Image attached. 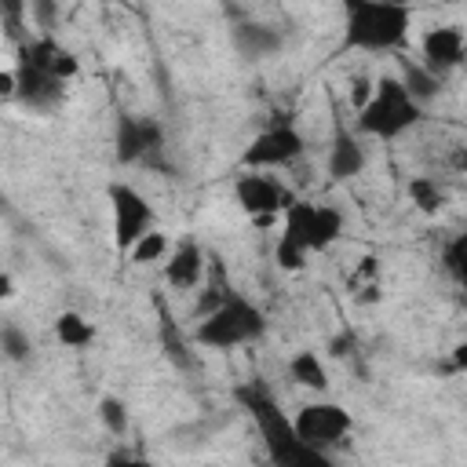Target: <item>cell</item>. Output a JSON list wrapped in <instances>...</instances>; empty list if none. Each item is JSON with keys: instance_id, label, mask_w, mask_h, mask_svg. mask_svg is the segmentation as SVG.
<instances>
[{"instance_id": "28", "label": "cell", "mask_w": 467, "mask_h": 467, "mask_svg": "<svg viewBox=\"0 0 467 467\" xmlns=\"http://www.w3.org/2000/svg\"><path fill=\"white\" fill-rule=\"evenodd\" d=\"M449 372H467V343H456L452 347V365H449Z\"/></svg>"}, {"instance_id": "4", "label": "cell", "mask_w": 467, "mask_h": 467, "mask_svg": "<svg viewBox=\"0 0 467 467\" xmlns=\"http://www.w3.org/2000/svg\"><path fill=\"white\" fill-rule=\"evenodd\" d=\"M423 109L427 106H420L405 91V84L387 73V77L372 80L368 99L358 106V131L368 139H379V142H394L423 120Z\"/></svg>"}, {"instance_id": "22", "label": "cell", "mask_w": 467, "mask_h": 467, "mask_svg": "<svg viewBox=\"0 0 467 467\" xmlns=\"http://www.w3.org/2000/svg\"><path fill=\"white\" fill-rule=\"evenodd\" d=\"M99 420H102V427H106L113 438H124L128 427H131L128 405H124L117 394H102V398H99Z\"/></svg>"}, {"instance_id": "31", "label": "cell", "mask_w": 467, "mask_h": 467, "mask_svg": "<svg viewBox=\"0 0 467 467\" xmlns=\"http://www.w3.org/2000/svg\"><path fill=\"white\" fill-rule=\"evenodd\" d=\"M368 91H372V84H368V80H365V77H358V80H354V102H358V106H361V102H365V99H368Z\"/></svg>"}, {"instance_id": "25", "label": "cell", "mask_w": 467, "mask_h": 467, "mask_svg": "<svg viewBox=\"0 0 467 467\" xmlns=\"http://www.w3.org/2000/svg\"><path fill=\"white\" fill-rule=\"evenodd\" d=\"M0 350H4V358H11V361H29V358H33V339H29L18 325H4V328H0Z\"/></svg>"}, {"instance_id": "18", "label": "cell", "mask_w": 467, "mask_h": 467, "mask_svg": "<svg viewBox=\"0 0 467 467\" xmlns=\"http://www.w3.org/2000/svg\"><path fill=\"white\" fill-rule=\"evenodd\" d=\"M55 339L69 350H84L95 343V325L80 310H58L55 317Z\"/></svg>"}, {"instance_id": "30", "label": "cell", "mask_w": 467, "mask_h": 467, "mask_svg": "<svg viewBox=\"0 0 467 467\" xmlns=\"http://www.w3.org/2000/svg\"><path fill=\"white\" fill-rule=\"evenodd\" d=\"M15 292H18V288H15V277H11L7 270H0V306H4V303H11V299H15Z\"/></svg>"}, {"instance_id": "2", "label": "cell", "mask_w": 467, "mask_h": 467, "mask_svg": "<svg viewBox=\"0 0 467 467\" xmlns=\"http://www.w3.org/2000/svg\"><path fill=\"white\" fill-rule=\"evenodd\" d=\"M343 47L379 55L405 44L412 26V7L405 0H343Z\"/></svg>"}, {"instance_id": "1", "label": "cell", "mask_w": 467, "mask_h": 467, "mask_svg": "<svg viewBox=\"0 0 467 467\" xmlns=\"http://www.w3.org/2000/svg\"><path fill=\"white\" fill-rule=\"evenodd\" d=\"M234 398L241 401V409L252 416V423L259 427L263 434V449L270 456V463L277 467H328V452L321 449H310L296 427H292V416L277 405V398L270 394V387L263 379H248L234 390Z\"/></svg>"}, {"instance_id": "15", "label": "cell", "mask_w": 467, "mask_h": 467, "mask_svg": "<svg viewBox=\"0 0 467 467\" xmlns=\"http://www.w3.org/2000/svg\"><path fill=\"white\" fill-rule=\"evenodd\" d=\"M201 277H204V252H201V244H197L193 237H186V241H179L175 252L168 255V263H164V281H168L171 288H179V292H190V288L201 285Z\"/></svg>"}, {"instance_id": "3", "label": "cell", "mask_w": 467, "mask_h": 467, "mask_svg": "<svg viewBox=\"0 0 467 467\" xmlns=\"http://www.w3.org/2000/svg\"><path fill=\"white\" fill-rule=\"evenodd\" d=\"M263 332H266L263 310L248 296L226 288L223 299L208 314L197 317L193 343H201L208 350H234V347H248V343L263 339Z\"/></svg>"}, {"instance_id": "9", "label": "cell", "mask_w": 467, "mask_h": 467, "mask_svg": "<svg viewBox=\"0 0 467 467\" xmlns=\"http://www.w3.org/2000/svg\"><path fill=\"white\" fill-rule=\"evenodd\" d=\"M234 197H237L241 212H244L255 226H270L274 215L288 204L285 190H281L266 171H255V168H248L244 175L234 179Z\"/></svg>"}, {"instance_id": "20", "label": "cell", "mask_w": 467, "mask_h": 467, "mask_svg": "<svg viewBox=\"0 0 467 467\" xmlns=\"http://www.w3.org/2000/svg\"><path fill=\"white\" fill-rule=\"evenodd\" d=\"M405 193H409V201L423 215H438L445 208V186L438 179H431V175H412L409 186H405Z\"/></svg>"}, {"instance_id": "14", "label": "cell", "mask_w": 467, "mask_h": 467, "mask_svg": "<svg viewBox=\"0 0 467 467\" xmlns=\"http://www.w3.org/2000/svg\"><path fill=\"white\" fill-rule=\"evenodd\" d=\"M365 164H368V153H365L361 139H358V135H350L347 128H336L332 146H328V161H325L328 179L347 182V179L361 175V171H365Z\"/></svg>"}, {"instance_id": "10", "label": "cell", "mask_w": 467, "mask_h": 467, "mask_svg": "<svg viewBox=\"0 0 467 467\" xmlns=\"http://www.w3.org/2000/svg\"><path fill=\"white\" fill-rule=\"evenodd\" d=\"M15 99L26 109H36V113L58 109L62 99H66V80L51 77L47 69H40L36 62H29V58L18 55V66H15Z\"/></svg>"}, {"instance_id": "7", "label": "cell", "mask_w": 467, "mask_h": 467, "mask_svg": "<svg viewBox=\"0 0 467 467\" xmlns=\"http://www.w3.org/2000/svg\"><path fill=\"white\" fill-rule=\"evenodd\" d=\"M292 427L296 434L310 445V449H336L347 441V434L354 431V420L350 412L339 405V401H306L296 416H292Z\"/></svg>"}, {"instance_id": "27", "label": "cell", "mask_w": 467, "mask_h": 467, "mask_svg": "<svg viewBox=\"0 0 467 467\" xmlns=\"http://www.w3.org/2000/svg\"><path fill=\"white\" fill-rule=\"evenodd\" d=\"M354 347H358V336H354L350 328H343L339 336L328 339V354H332V358H347V354H354Z\"/></svg>"}, {"instance_id": "8", "label": "cell", "mask_w": 467, "mask_h": 467, "mask_svg": "<svg viewBox=\"0 0 467 467\" xmlns=\"http://www.w3.org/2000/svg\"><path fill=\"white\" fill-rule=\"evenodd\" d=\"M106 197H109V212H113V244H117V252H128L146 230H153L157 215H153L150 201L128 182H109Z\"/></svg>"}, {"instance_id": "26", "label": "cell", "mask_w": 467, "mask_h": 467, "mask_svg": "<svg viewBox=\"0 0 467 467\" xmlns=\"http://www.w3.org/2000/svg\"><path fill=\"white\" fill-rule=\"evenodd\" d=\"M306 248L299 244V241H292L288 234H281L277 237V244H274V259H277V266L281 270H288V274H296V270H303L306 266Z\"/></svg>"}, {"instance_id": "5", "label": "cell", "mask_w": 467, "mask_h": 467, "mask_svg": "<svg viewBox=\"0 0 467 467\" xmlns=\"http://www.w3.org/2000/svg\"><path fill=\"white\" fill-rule=\"evenodd\" d=\"M113 150L120 164H146L153 171H168L164 161V128L157 117L142 113H120L113 131Z\"/></svg>"}, {"instance_id": "23", "label": "cell", "mask_w": 467, "mask_h": 467, "mask_svg": "<svg viewBox=\"0 0 467 467\" xmlns=\"http://www.w3.org/2000/svg\"><path fill=\"white\" fill-rule=\"evenodd\" d=\"M441 266L449 270V277H452L456 285L467 281V234H456V237L441 248Z\"/></svg>"}, {"instance_id": "19", "label": "cell", "mask_w": 467, "mask_h": 467, "mask_svg": "<svg viewBox=\"0 0 467 467\" xmlns=\"http://www.w3.org/2000/svg\"><path fill=\"white\" fill-rule=\"evenodd\" d=\"M288 376H292V383H299L306 390H317V394L328 390V368H325V361H321L317 350H299L288 361Z\"/></svg>"}, {"instance_id": "12", "label": "cell", "mask_w": 467, "mask_h": 467, "mask_svg": "<svg viewBox=\"0 0 467 467\" xmlns=\"http://www.w3.org/2000/svg\"><path fill=\"white\" fill-rule=\"evenodd\" d=\"M18 55L29 58V62H36L40 69H47V73L58 77V80H73L77 69H80L77 55H73L66 44H58L51 33H44V36H26V40L18 44Z\"/></svg>"}, {"instance_id": "6", "label": "cell", "mask_w": 467, "mask_h": 467, "mask_svg": "<svg viewBox=\"0 0 467 467\" xmlns=\"http://www.w3.org/2000/svg\"><path fill=\"white\" fill-rule=\"evenodd\" d=\"M306 153V139L303 131L292 124V120H277L270 128H263L241 153V168H255V171H266V168H285V164H296L299 157Z\"/></svg>"}, {"instance_id": "17", "label": "cell", "mask_w": 467, "mask_h": 467, "mask_svg": "<svg viewBox=\"0 0 467 467\" xmlns=\"http://www.w3.org/2000/svg\"><path fill=\"white\" fill-rule=\"evenodd\" d=\"M398 80L405 84V91H409L420 106H427L431 99H438V95H441V84H445V77H438V73H431L423 62H409V58H405Z\"/></svg>"}, {"instance_id": "24", "label": "cell", "mask_w": 467, "mask_h": 467, "mask_svg": "<svg viewBox=\"0 0 467 467\" xmlns=\"http://www.w3.org/2000/svg\"><path fill=\"white\" fill-rule=\"evenodd\" d=\"M26 11H29L26 0H0V26L15 44L26 40Z\"/></svg>"}, {"instance_id": "16", "label": "cell", "mask_w": 467, "mask_h": 467, "mask_svg": "<svg viewBox=\"0 0 467 467\" xmlns=\"http://www.w3.org/2000/svg\"><path fill=\"white\" fill-rule=\"evenodd\" d=\"M343 234V212L332 204H314L310 208V226H306V248L310 252H325L339 241Z\"/></svg>"}, {"instance_id": "11", "label": "cell", "mask_w": 467, "mask_h": 467, "mask_svg": "<svg viewBox=\"0 0 467 467\" xmlns=\"http://www.w3.org/2000/svg\"><path fill=\"white\" fill-rule=\"evenodd\" d=\"M463 51H467V44H463V29L460 26H431L420 36V62L438 77L460 69L463 66Z\"/></svg>"}, {"instance_id": "21", "label": "cell", "mask_w": 467, "mask_h": 467, "mask_svg": "<svg viewBox=\"0 0 467 467\" xmlns=\"http://www.w3.org/2000/svg\"><path fill=\"white\" fill-rule=\"evenodd\" d=\"M124 255H128L131 263H139V266H146V263H161V259L168 255V237L153 226V230H146V234H142V237H139Z\"/></svg>"}, {"instance_id": "29", "label": "cell", "mask_w": 467, "mask_h": 467, "mask_svg": "<svg viewBox=\"0 0 467 467\" xmlns=\"http://www.w3.org/2000/svg\"><path fill=\"white\" fill-rule=\"evenodd\" d=\"M15 99V69H0V102Z\"/></svg>"}, {"instance_id": "13", "label": "cell", "mask_w": 467, "mask_h": 467, "mask_svg": "<svg viewBox=\"0 0 467 467\" xmlns=\"http://www.w3.org/2000/svg\"><path fill=\"white\" fill-rule=\"evenodd\" d=\"M234 51L244 58V62H259V58H270L285 47V36L277 26H266V22H237L234 33Z\"/></svg>"}]
</instances>
